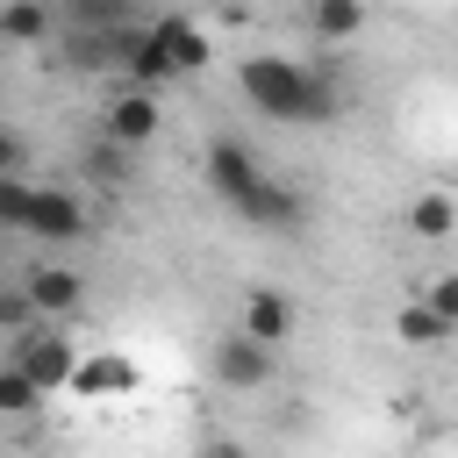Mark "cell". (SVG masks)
Returning <instances> with one entry per match:
<instances>
[{"label":"cell","instance_id":"cell-19","mask_svg":"<svg viewBox=\"0 0 458 458\" xmlns=\"http://www.w3.org/2000/svg\"><path fill=\"white\" fill-rule=\"evenodd\" d=\"M29 165V143H21V129H7L0 136V172H21Z\"/></svg>","mask_w":458,"mask_h":458},{"label":"cell","instance_id":"cell-11","mask_svg":"<svg viewBox=\"0 0 458 458\" xmlns=\"http://www.w3.org/2000/svg\"><path fill=\"white\" fill-rule=\"evenodd\" d=\"M21 286L36 293V308H43V315H72V308H79V286H86V279H79L72 265H36V272H29Z\"/></svg>","mask_w":458,"mask_h":458},{"label":"cell","instance_id":"cell-10","mask_svg":"<svg viewBox=\"0 0 458 458\" xmlns=\"http://www.w3.org/2000/svg\"><path fill=\"white\" fill-rule=\"evenodd\" d=\"M401 222H408V236H422V243H444V236H458V200H451V193H415Z\"/></svg>","mask_w":458,"mask_h":458},{"label":"cell","instance_id":"cell-7","mask_svg":"<svg viewBox=\"0 0 458 458\" xmlns=\"http://www.w3.org/2000/svg\"><path fill=\"white\" fill-rule=\"evenodd\" d=\"M100 136H114V143H150L157 136V86H114L107 93V107H100Z\"/></svg>","mask_w":458,"mask_h":458},{"label":"cell","instance_id":"cell-18","mask_svg":"<svg viewBox=\"0 0 458 458\" xmlns=\"http://www.w3.org/2000/svg\"><path fill=\"white\" fill-rule=\"evenodd\" d=\"M422 301H437V308H444V315L458 322V272H437V279L422 286Z\"/></svg>","mask_w":458,"mask_h":458},{"label":"cell","instance_id":"cell-15","mask_svg":"<svg viewBox=\"0 0 458 458\" xmlns=\"http://www.w3.org/2000/svg\"><path fill=\"white\" fill-rule=\"evenodd\" d=\"M365 29V0H315V36L322 43H351Z\"/></svg>","mask_w":458,"mask_h":458},{"label":"cell","instance_id":"cell-8","mask_svg":"<svg viewBox=\"0 0 458 458\" xmlns=\"http://www.w3.org/2000/svg\"><path fill=\"white\" fill-rule=\"evenodd\" d=\"M293 322H301V315H293V301H286L279 286H250V293H243V329H250V336L286 344V336H293Z\"/></svg>","mask_w":458,"mask_h":458},{"label":"cell","instance_id":"cell-17","mask_svg":"<svg viewBox=\"0 0 458 458\" xmlns=\"http://www.w3.org/2000/svg\"><path fill=\"white\" fill-rule=\"evenodd\" d=\"M86 179H93V186H122V179H129V143L100 136V143L86 150Z\"/></svg>","mask_w":458,"mask_h":458},{"label":"cell","instance_id":"cell-12","mask_svg":"<svg viewBox=\"0 0 458 458\" xmlns=\"http://www.w3.org/2000/svg\"><path fill=\"white\" fill-rule=\"evenodd\" d=\"M50 29H57V7L50 0H7L0 7V36L7 43H43Z\"/></svg>","mask_w":458,"mask_h":458},{"label":"cell","instance_id":"cell-16","mask_svg":"<svg viewBox=\"0 0 458 458\" xmlns=\"http://www.w3.org/2000/svg\"><path fill=\"white\" fill-rule=\"evenodd\" d=\"M57 21L64 29H114V21H129V0H57Z\"/></svg>","mask_w":458,"mask_h":458},{"label":"cell","instance_id":"cell-14","mask_svg":"<svg viewBox=\"0 0 458 458\" xmlns=\"http://www.w3.org/2000/svg\"><path fill=\"white\" fill-rule=\"evenodd\" d=\"M43 401H50V386H43L29 365H14V358H7V365H0V415H36Z\"/></svg>","mask_w":458,"mask_h":458},{"label":"cell","instance_id":"cell-13","mask_svg":"<svg viewBox=\"0 0 458 458\" xmlns=\"http://www.w3.org/2000/svg\"><path fill=\"white\" fill-rule=\"evenodd\" d=\"M129 386H136V365H129V358H114V351L86 358V365H79V379H72V394H129Z\"/></svg>","mask_w":458,"mask_h":458},{"label":"cell","instance_id":"cell-3","mask_svg":"<svg viewBox=\"0 0 458 458\" xmlns=\"http://www.w3.org/2000/svg\"><path fill=\"white\" fill-rule=\"evenodd\" d=\"M0 222L36 236V243H79L86 236V200L64 186H29L21 172H0Z\"/></svg>","mask_w":458,"mask_h":458},{"label":"cell","instance_id":"cell-5","mask_svg":"<svg viewBox=\"0 0 458 458\" xmlns=\"http://www.w3.org/2000/svg\"><path fill=\"white\" fill-rule=\"evenodd\" d=\"M7 358H14V365H29L50 394H72V379H79V351L64 344V329H57V322H50V329L14 336V344H7Z\"/></svg>","mask_w":458,"mask_h":458},{"label":"cell","instance_id":"cell-9","mask_svg":"<svg viewBox=\"0 0 458 458\" xmlns=\"http://www.w3.org/2000/svg\"><path fill=\"white\" fill-rule=\"evenodd\" d=\"M451 329H458V322H451L437 301H422V293L394 308V336H401V344H415V351H437V344H451Z\"/></svg>","mask_w":458,"mask_h":458},{"label":"cell","instance_id":"cell-6","mask_svg":"<svg viewBox=\"0 0 458 458\" xmlns=\"http://www.w3.org/2000/svg\"><path fill=\"white\" fill-rule=\"evenodd\" d=\"M272 372H279V344H265V336H250V329H236V336L215 344V379H222V386L250 394V386H265Z\"/></svg>","mask_w":458,"mask_h":458},{"label":"cell","instance_id":"cell-4","mask_svg":"<svg viewBox=\"0 0 458 458\" xmlns=\"http://www.w3.org/2000/svg\"><path fill=\"white\" fill-rule=\"evenodd\" d=\"M208 36L186 21V14H165V21H150L143 29V50L129 57V79L136 86H165V79H193V72H208Z\"/></svg>","mask_w":458,"mask_h":458},{"label":"cell","instance_id":"cell-1","mask_svg":"<svg viewBox=\"0 0 458 458\" xmlns=\"http://www.w3.org/2000/svg\"><path fill=\"white\" fill-rule=\"evenodd\" d=\"M236 86L258 114L272 122H301V129H322L344 114V79L329 64H308V57H279V50H258L236 64Z\"/></svg>","mask_w":458,"mask_h":458},{"label":"cell","instance_id":"cell-2","mask_svg":"<svg viewBox=\"0 0 458 458\" xmlns=\"http://www.w3.org/2000/svg\"><path fill=\"white\" fill-rule=\"evenodd\" d=\"M208 193H215L236 222H250V229H265V236H293V229L308 222V200H301L286 179H272L236 136H215V143H208Z\"/></svg>","mask_w":458,"mask_h":458}]
</instances>
